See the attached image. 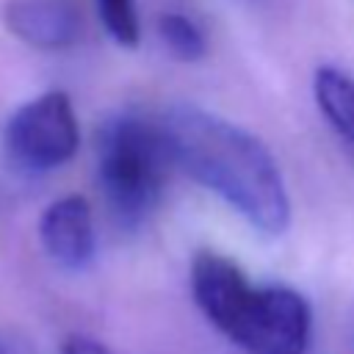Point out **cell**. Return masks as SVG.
Segmentation results:
<instances>
[{
  "label": "cell",
  "instance_id": "obj_1",
  "mask_svg": "<svg viewBox=\"0 0 354 354\" xmlns=\"http://www.w3.org/2000/svg\"><path fill=\"white\" fill-rule=\"evenodd\" d=\"M160 124L174 166L224 199L263 235L288 230L290 196L285 177L254 133L196 105H171Z\"/></svg>",
  "mask_w": 354,
  "mask_h": 354
},
{
  "label": "cell",
  "instance_id": "obj_4",
  "mask_svg": "<svg viewBox=\"0 0 354 354\" xmlns=\"http://www.w3.org/2000/svg\"><path fill=\"white\" fill-rule=\"evenodd\" d=\"M80 127L66 91L53 88L22 102L3 124V152L25 174H47L75 158Z\"/></svg>",
  "mask_w": 354,
  "mask_h": 354
},
{
  "label": "cell",
  "instance_id": "obj_7",
  "mask_svg": "<svg viewBox=\"0 0 354 354\" xmlns=\"http://www.w3.org/2000/svg\"><path fill=\"white\" fill-rule=\"evenodd\" d=\"M313 94L329 127L354 149V77L337 66H318Z\"/></svg>",
  "mask_w": 354,
  "mask_h": 354
},
{
  "label": "cell",
  "instance_id": "obj_9",
  "mask_svg": "<svg viewBox=\"0 0 354 354\" xmlns=\"http://www.w3.org/2000/svg\"><path fill=\"white\" fill-rule=\"evenodd\" d=\"M97 14L102 19L105 33L119 47H136L141 39V22H138V6L136 0H94Z\"/></svg>",
  "mask_w": 354,
  "mask_h": 354
},
{
  "label": "cell",
  "instance_id": "obj_10",
  "mask_svg": "<svg viewBox=\"0 0 354 354\" xmlns=\"http://www.w3.org/2000/svg\"><path fill=\"white\" fill-rule=\"evenodd\" d=\"M61 354H113L105 343H100L97 337H88V335H72L64 340V348Z\"/></svg>",
  "mask_w": 354,
  "mask_h": 354
},
{
  "label": "cell",
  "instance_id": "obj_8",
  "mask_svg": "<svg viewBox=\"0 0 354 354\" xmlns=\"http://www.w3.org/2000/svg\"><path fill=\"white\" fill-rule=\"evenodd\" d=\"M158 39L171 53V58L185 61V64L202 61L207 53L205 30L196 25V19L180 11H166L158 17Z\"/></svg>",
  "mask_w": 354,
  "mask_h": 354
},
{
  "label": "cell",
  "instance_id": "obj_6",
  "mask_svg": "<svg viewBox=\"0 0 354 354\" xmlns=\"http://www.w3.org/2000/svg\"><path fill=\"white\" fill-rule=\"evenodd\" d=\"M8 30L44 53L66 50L80 36V14L72 0H8Z\"/></svg>",
  "mask_w": 354,
  "mask_h": 354
},
{
  "label": "cell",
  "instance_id": "obj_2",
  "mask_svg": "<svg viewBox=\"0 0 354 354\" xmlns=\"http://www.w3.org/2000/svg\"><path fill=\"white\" fill-rule=\"evenodd\" d=\"M191 296L199 313L243 354H307L310 301L288 285H252L241 266L218 252L191 263Z\"/></svg>",
  "mask_w": 354,
  "mask_h": 354
},
{
  "label": "cell",
  "instance_id": "obj_3",
  "mask_svg": "<svg viewBox=\"0 0 354 354\" xmlns=\"http://www.w3.org/2000/svg\"><path fill=\"white\" fill-rule=\"evenodd\" d=\"M171 166L160 119L122 111L100 124L97 183L111 216L122 227H138L155 210Z\"/></svg>",
  "mask_w": 354,
  "mask_h": 354
},
{
  "label": "cell",
  "instance_id": "obj_5",
  "mask_svg": "<svg viewBox=\"0 0 354 354\" xmlns=\"http://www.w3.org/2000/svg\"><path fill=\"white\" fill-rule=\"evenodd\" d=\"M39 241L53 263L66 271H83L97 254L94 213L88 199L80 194L53 199L39 218Z\"/></svg>",
  "mask_w": 354,
  "mask_h": 354
}]
</instances>
